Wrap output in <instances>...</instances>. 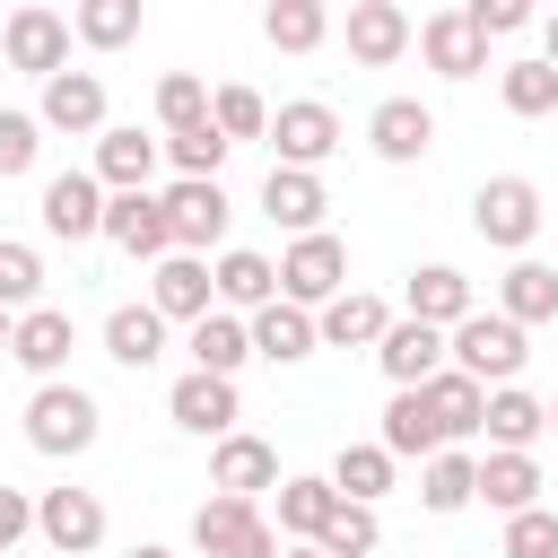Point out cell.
<instances>
[{
	"label": "cell",
	"instance_id": "1",
	"mask_svg": "<svg viewBox=\"0 0 558 558\" xmlns=\"http://www.w3.org/2000/svg\"><path fill=\"white\" fill-rule=\"evenodd\" d=\"M96 436H105V410H96L87 384L61 375V384H35V392H26V445H35L44 462H78Z\"/></svg>",
	"mask_w": 558,
	"mask_h": 558
},
{
	"label": "cell",
	"instance_id": "2",
	"mask_svg": "<svg viewBox=\"0 0 558 558\" xmlns=\"http://www.w3.org/2000/svg\"><path fill=\"white\" fill-rule=\"evenodd\" d=\"M523 357H532V340H523L506 314H488V305H480V314H462V323L445 331V366H453V375H471L480 392L514 384V375H523Z\"/></svg>",
	"mask_w": 558,
	"mask_h": 558
},
{
	"label": "cell",
	"instance_id": "3",
	"mask_svg": "<svg viewBox=\"0 0 558 558\" xmlns=\"http://www.w3.org/2000/svg\"><path fill=\"white\" fill-rule=\"evenodd\" d=\"M541 183H523V174H488L480 192H471V235L480 244H497V253H532V235H541Z\"/></svg>",
	"mask_w": 558,
	"mask_h": 558
},
{
	"label": "cell",
	"instance_id": "4",
	"mask_svg": "<svg viewBox=\"0 0 558 558\" xmlns=\"http://www.w3.org/2000/svg\"><path fill=\"white\" fill-rule=\"evenodd\" d=\"M192 549L201 558H279V523L244 497H201L192 514Z\"/></svg>",
	"mask_w": 558,
	"mask_h": 558
},
{
	"label": "cell",
	"instance_id": "5",
	"mask_svg": "<svg viewBox=\"0 0 558 558\" xmlns=\"http://www.w3.org/2000/svg\"><path fill=\"white\" fill-rule=\"evenodd\" d=\"M340 288H349V244H340L331 227H323V235H296V244L279 253V296H288V305L323 314Z\"/></svg>",
	"mask_w": 558,
	"mask_h": 558
},
{
	"label": "cell",
	"instance_id": "6",
	"mask_svg": "<svg viewBox=\"0 0 558 558\" xmlns=\"http://www.w3.org/2000/svg\"><path fill=\"white\" fill-rule=\"evenodd\" d=\"M0 52H9V70L52 78V70H70V17H61V9H44V0H26V9H9Z\"/></svg>",
	"mask_w": 558,
	"mask_h": 558
},
{
	"label": "cell",
	"instance_id": "7",
	"mask_svg": "<svg viewBox=\"0 0 558 558\" xmlns=\"http://www.w3.org/2000/svg\"><path fill=\"white\" fill-rule=\"evenodd\" d=\"M279 480H288V471H279V445H270V436L235 427V436H218V445H209V488H218V497L262 506V488H279Z\"/></svg>",
	"mask_w": 558,
	"mask_h": 558
},
{
	"label": "cell",
	"instance_id": "8",
	"mask_svg": "<svg viewBox=\"0 0 558 558\" xmlns=\"http://www.w3.org/2000/svg\"><path fill=\"white\" fill-rule=\"evenodd\" d=\"M35 532H44L52 558H96V549H105V506H96V488H44V497H35Z\"/></svg>",
	"mask_w": 558,
	"mask_h": 558
},
{
	"label": "cell",
	"instance_id": "9",
	"mask_svg": "<svg viewBox=\"0 0 558 558\" xmlns=\"http://www.w3.org/2000/svg\"><path fill=\"white\" fill-rule=\"evenodd\" d=\"M157 201H166V235H174V253H209V244H227V218H235L227 183H166Z\"/></svg>",
	"mask_w": 558,
	"mask_h": 558
},
{
	"label": "cell",
	"instance_id": "10",
	"mask_svg": "<svg viewBox=\"0 0 558 558\" xmlns=\"http://www.w3.org/2000/svg\"><path fill=\"white\" fill-rule=\"evenodd\" d=\"M70 349H78V323H70L61 305H26V314L9 323V357H17L35 384H61V375H70Z\"/></svg>",
	"mask_w": 558,
	"mask_h": 558
},
{
	"label": "cell",
	"instance_id": "11",
	"mask_svg": "<svg viewBox=\"0 0 558 558\" xmlns=\"http://www.w3.org/2000/svg\"><path fill=\"white\" fill-rule=\"evenodd\" d=\"M35 122L44 131H70V140H96L105 131V78L96 70H52L44 96H35Z\"/></svg>",
	"mask_w": 558,
	"mask_h": 558
},
{
	"label": "cell",
	"instance_id": "12",
	"mask_svg": "<svg viewBox=\"0 0 558 558\" xmlns=\"http://www.w3.org/2000/svg\"><path fill=\"white\" fill-rule=\"evenodd\" d=\"M270 148H279V166L314 174V166L340 148V113H331V105H314V96H296V105H279V113H270Z\"/></svg>",
	"mask_w": 558,
	"mask_h": 558
},
{
	"label": "cell",
	"instance_id": "13",
	"mask_svg": "<svg viewBox=\"0 0 558 558\" xmlns=\"http://www.w3.org/2000/svg\"><path fill=\"white\" fill-rule=\"evenodd\" d=\"M157 166H166V148H157L140 122H105V131H96V166H87V174H96L105 192H148Z\"/></svg>",
	"mask_w": 558,
	"mask_h": 558
},
{
	"label": "cell",
	"instance_id": "14",
	"mask_svg": "<svg viewBox=\"0 0 558 558\" xmlns=\"http://www.w3.org/2000/svg\"><path fill=\"white\" fill-rule=\"evenodd\" d=\"M35 209H44V235H61V244H87V235H105V183H96L87 166L52 174Z\"/></svg>",
	"mask_w": 558,
	"mask_h": 558
},
{
	"label": "cell",
	"instance_id": "15",
	"mask_svg": "<svg viewBox=\"0 0 558 558\" xmlns=\"http://www.w3.org/2000/svg\"><path fill=\"white\" fill-rule=\"evenodd\" d=\"M166 418L183 427V436H235V418H244V401H235V384L227 375H174V392H166Z\"/></svg>",
	"mask_w": 558,
	"mask_h": 558
},
{
	"label": "cell",
	"instance_id": "16",
	"mask_svg": "<svg viewBox=\"0 0 558 558\" xmlns=\"http://www.w3.org/2000/svg\"><path fill=\"white\" fill-rule=\"evenodd\" d=\"M410 44L427 52V70H436V78H480V70H488V44L471 35V17H462V9H427V17L410 26Z\"/></svg>",
	"mask_w": 558,
	"mask_h": 558
},
{
	"label": "cell",
	"instance_id": "17",
	"mask_svg": "<svg viewBox=\"0 0 558 558\" xmlns=\"http://www.w3.org/2000/svg\"><path fill=\"white\" fill-rule=\"evenodd\" d=\"M366 148H375L384 166H418V157L436 148V113H427L418 96H384V105L366 113Z\"/></svg>",
	"mask_w": 558,
	"mask_h": 558
},
{
	"label": "cell",
	"instance_id": "18",
	"mask_svg": "<svg viewBox=\"0 0 558 558\" xmlns=\"http://www.w3.org/2000/svg\"><path fill=\"white\" fill-rule=\"evenodd\" d=\"M105 244H122L131 262H166V253H174L166 201H157V192H105Z\"/></svg>",
	"mask_w": 558,
	"mask_h": 558
},
{
	"label": "cell",
	"instance_id": "19",
	"mask_svg": "<svg viewBox=\"0 0 558 558\" xmlns=\"http://www.w3.org/2000/svg\"><path fill=\"white\" fill-rule=\"evenodd\" d=\"M218 296H209V262L201 253H166V262H148V314L157 323H201Z\"/></svg>",
	"mask_w": 558,
	"mask_h": 558
},
{
	"label": "cell",
	"instance_id": "20",
	"mask_svg": "<svg viewBox=\"0 0 558 558\" xmlns=\"http://www.w3.org/2000/svg\"><path fill=\"white\" fill-rule=\"evenodd\" d=\"M349 61H366V70H392L401 52H410V9L401 0H349Z\"/></svg>",
	"mask_w": 558,
	"mask_h": 558
},
{
	"label": "cell",
	"instance_id": "21",
	"mask_svg": "<svg viewBox=\"0 0 558 558\" xmlns=\"http://www.w3.org/2000/svg\"><path fill=\"white\" fill-rule=\"evenodd\" d=\"M323 209H331L323 174H296V166H270V174H262V218L288 227V244H296V235H323Z\"/></svg>",
	"mask_w": 558,
	"mask_h": 558
},
{
	"label": "cell",
	"instance_id": "22",
	"mask_svg": "<svg viewBox=\"0 0 558 558\" xmlns=\"http://www.w3.org/2000/svg\"><path fill=\"white\" fill-rule=\"evenodd\" d=\"M209 296H218V314H262L279 296V262L253 253V244H227L218 270H209Z\"/></svg>",
	"mask_w": 558,
	"mask_h": 558
},
{
	"label": "cell",
	"instance_id": "23",
	"mask_svg": "<svg viewBox=\"0 0 558 558\" xmlns=\"http://www.w3.org/2000/svg\"><path fill=\"white\" fill-rule=\"evenodd\" d=\"M401 296H410V323H427V331H453L462 314H480V296H471V279L453 262H418Z\"/></svg>",
	"mask_w": 558,
	"mask_h": 558
},
{
	"label": "cell",
	"instance_id": "24",
	"mask_svg": "<svg viewBox=\"0 0 558 558\" xmlns=\"http://www.w3.org/2000/svg\"><path fill=\"white\" fill-rule=\"evenodd\" d=\"M375 366L392 375V392H418L436 366H445V331H427V323H410V314H392V331L375 340Z\"/></svg>",
	"mask_w": 558,
	"mask_h": 558
},
{
	"label": "cell",
	"instance_id": "25",
	"mask_svg": "<svg viewBox=\"0 0 558 558\" xmlns=\"http://www.w3.org/2000/svg\"><path fill=\"white\" fill-rule=\"evenodd\" d=\"M480 436H488V453H532L549 436V401H532L523 384H497L480 410Z\"/></svg>",
	"mask_w": 558,
	"mask_h": 558
},
{
	"label": "cell",
	"instance_id": "26",
	"mask_svg": "<svg viewBox=\"0 0 558 558\" xmlns=\"http://www.w3.org/2000/svg\"><path fill=\"white\" fill-rule=\"evenodd\" d=\"M384 331H392V305L366 296V288H340V296L314 314V340H331V349H375Z\"/></svg>",
	"mask_w": 558,
	"mask_h": 558
},
{
	"label": "cell",
	"instance_id": "27",
	"mask_svg": "<svg viewBox=\"0 0 558 558\" xmlns=\"http://www.w3.org/2000/svg\"><path fill=\"white\" fill-rule=\"evenodd\" d=\"M375 445H384L392 462H427V453H445V427H436L427 392H392V401H384V427H375Z\"/></svg>",
	"mask_w": 558,
	"mask_h": 558
},
{
	"label": "cell",
	"instance_id": "28",
	"mask_svg": "<svg viewBox=\"0 0 558 558\" xmlns=\"http://www.w3.org/2000/svg\"><path fill=\"white\" fill-rule=\"evenodd\" d=\"M488 314H506L514 331H532V323H558V270L523 253V262L497 279V305H488Z\"/></svg>",
	"mask_w": 558,
	"mask_h": 558
},
{
	"label": "cell",
	"instance_id": "29",
	"mask_svg": "<svg viewBox=\"0 0 558 558\" xmlns=\"http://www.w3.org/2000/svg\"><path fill=\"white\" fill-rule=\"evenodd\" d=\"M244 331H253V357H270V366H296V357H314V349H323V340H314V314H305V305H288V296H270Z\"/></svg>",
	"mask_w": 558,
	"mask_h": 558
},
{
	"label": "cell",
	"instance_id": "30",
	"mask_svg": "<svg viewBox=\"0 0 558 558\" xmlns=\"http://www.w3.org/2000/svg\"><path fill=\"white\" fill-rule=\"evenodd\" d=\"M418 506H427V514H462V506H480V453H462V445L427 453V462H418Z\"/></svg>",
	"mask_w": 558,
	"mask_h": 558
},
{
	"label": "cell",
	"instance_id": "31",
	"mask_svg": "<svg viewBox=\"0 0 558 558\" xmlns=\"http://www.w3.org/2000/svg\"><path fill=\"white\" fill-rule=\"evenodd\" d=\"M183 349H192V375H227V384H235V366L253 357V331H244V314H218V305H209Z\"/></svg>",
	"mask_w": 558,
	"mask_h": 558
},
{
	"label": "cell",
	"instance_id": "32",
	"mask_svg": "<svg viewBox=\"0 0 558 558\" xmlns=\"http://www.w3.org/2000/svg\"><path fill=\"white\" fill-rule=\"evenodd\" d=\"M105 357L131 366V375H148V366L166 357V323H157L148 305H113V314H105Z\"/></svg>",
	"mask_w": 558,
	"mask_h": 558
},
{
	"label": "cell",
	"instance_id": "33",
	"mask_svg": "<svg viewBox=\"0 0 558 558\" xmlns=\"http://www.w3.org/2000/svg\"><path fill=\"white\" fill-rule=\"evenodd\" d=\"M480 506L532 514V506H541V462H532V453H480Z\"/></svg>",
	"mask_w": 558,
	"mask_h": 558
},
{
	"label": "cell",
	"instance_id": "34",
	"mask_svg": "<svg viewBox=\"0 0 558 558\" xmlns=\"http://www.w3.org/2000/svg\"><path fill=\"white\" fill-rule=\"evenodd\" d=\"M331 506H340V488H331V480H314V471H288V480H279V541H323Z\"/></svg>",
	"mask_w": 558,
	"mask_h": 558
},
{
	"label": "cell",
	"instance_id": "35",
	"mask_svg": "<svg viewBox=\"0 0 558 558\" xmlns=\"http://www.w3.org/2000/svg\"><path fill=\"white\" fill-rule=\"evenodd\" d=\"M427 410H436V427H445V445H462V436H480V410H488V392L471 384V375H453V366H436L427 384Z\"/></svg>",
	"mask_w": 558,
	"mask_h": 558
},
{
	"label": "cell",
	"instance_id": "36",
	"mask_svg": "<svg viewBox=\"0 0 558 558\" xmlns=\"http://www.w3.org/2000/svg\"><path fill=\"white\" fill-rule=\"evenodd\" d=\"M209 131L235 148V140H270V105H262V87H244V78H227V87H209Z\"/></svg>",
	"mask_w": 558,
	"mask_h": 558
},
{
	"label": "cell",
	"instance_id": "37",
	"mask_svg": "<svg viewBox=\"0 0 558 558\" xmlns=\"http://www.w3.org/2000/svg\"><path fill=\"white\" fill-rule=\"evenodd\" d=\"M70 35H78L87 52H122V44L140 35V0H78V9H70Z\"/></svg>",
	"mask_w": 558,
	"mask_h": 558
},
{
	"label": "cell",
	"instance_id": "38",
	"mask_svg": "<svg viewBox=\"0 0 558 558\" xmlns=\"http://www.w3.org/2000/svg\"><path fill=\"white\" fill-rule=\"evenodd\" d=\"M323 480H331L349 506H375V497L392 488V453H384V445H340V462H331Z\"/></svg>",
	"mask_w": 558,
	"mask_h": 558
},
{
	"label": "cell",
	"instance_id": "39",
	"mask_svg": "<svg viewBox=\"0 0 558 558\" xmlns=\"http://www.w3.org/2000/svg\"><path fill=\"white\" fill-rule=\"evenodd\" d=\"M497 96H506L514 122H541V113H558V70L549 61H506L497 70Z\"/></svg>",
	"mask_w": 558,
	"mask_h": 558
},
{
	"label": "cell",
	"instance_id": "40",
	"mask_svg": "<svg viewBox=\"0 0 558 558\" xmlns=\"http://www.w3.org/2000/svg\"><path fill=\"white\" fill-rule=\"evenodd\" d=\"M262 35H270L279 52H314V44L331 35V9H323V0H270V9H262Z\"/></svg>",
	"mask_w": 558,
	"mask_h": 558
},
{
	"label": "cell",
	"instance_id": "41",
	"mask_svg": "<svg viewBox=\"0 0 558 558\" xmlns=\"http://www.w3.org/2000/svg\"><path fill=\"white\" fill-rule=\"evenodd\" d=\"M157 122H166V140L174 131H201L209 122V78L201 70H166L157 78Z\"/></svg>",
	"mask_w": 558,
	"mask_h": 558
},
{
	"label": "cell",
	"instance_id": "42",
	"mask_svg": "<svg viewBox=\"0 0 558 558\" xmlns=\"http://www.w3.org/2000/svg\"><path fill=\"white\" fill-rule=\"evenodd\" d=\"M166 148V166H174V183H218V166H227V140L201 122V131H174V140H157Z\"/></svg>",
	"mask_w": 558,
	"mask_h": 558
},
{
	"label": "cell",
	"instance_id": "43",
	"mask_svg": "<svg viewBox=\"0 0 558 558\" xmlns=\"http://www.w3.org/2000/svg\"><path fill=\"white\" fill-rule=\"evenodd\" d=\"M375 541H384V523H375V506H349V497H340L314 549H323V558H375Z\"/></svg>",
	"mask_w": 558,
	"mask_h": 558
},
{
	"label": "cell",
	"instance_id": "44",
	"mask_svg": "<svg viewBox=\"0 0 558 558\" xmlns=\"http://www.w3.org/2000/svg\"><path fill=\"white\" fill-rule=\"evenodd\" d=\"M26 305H44V253L0 235V314H26Z\"/></svg>",
	"mask_w": 558,
	"mask_h": 558
},
{
	"label": "cell",
	"instance_id": "45",
	"mask_svg": "<svg viewBox=\"0 0 558 558\" xmlns=\"http://www.w3.org/2000/svg\"><path fill=\"white\" fill-rule=\"evenodd\" d=\"M35 157H44V122L0 105V183H9V174H35Z\"/></svg>",
	"mask_w": 558,
	"mask_h": 558
},
{
	"label": "cell",
	"instance_id": "46",
	"mask_svg": "<svg viewBox=\"0 0 558 558\" xmlns=\"http://www.w3.org/2000/svg\"><path fill=\"white\" fill-rule=\"evenodd\" d=\"M506 558H558V514H549V506L506 514Z\"/></svg>",
	"mask_w": 558,
	"mask_h": 558
},
{
	"label": "cell",
	"instance_id": "47",
	"mask_svg": "<svg viewBox=\"0 0 558 558\" xmlns=\"http://www.w3.org/2000/svg\"><path fill=\"white\" fill-rule=\"evenodd\" d=\"M462 17H471V35L488 44V35H523L532 26V9L523 0H462Z\"/></svg>",
	"mask_w": 558,
	"mask_h": 558
},
{
	"label": "cell",
	"instance_id": "48",
	"mask_svg": "<svg viewBox=\"0 0 558 558\" xmlns=\"http://www.w3.org/2000/svg\"><path fill=\"white\" fill-rule=\"evenodd\" d=\"M26 532H35V497H26V488H0V558H9Z\"/></svg>",
	"mask_w": 558,
	"mask_h": 558
},
{
	"label": "cell",
	"instance_id": "49",
	"mask_svg": "<svg viewBox=\"0 0 558 558\" xmlns=\"http://www.w3.org/2000/svg\"><path fill=\"white\" fill-rule=\"evenodd\" d=\"M541 61H549V70H558V9H549V17H541Z\"/></svg>",
	"mask_w": 558,
	"mask_h": 558
},
{
	"label": "cell",
	"instance_id": "50",
	"mask_svg": "<svg viewBox=\"0 0 558 558\" xmlns=\"http://www.w3.org/2000/svg\"><path fill=\"white\" fill-rule=\"evenodd\" d=\"M131 558H174V549H157V541H140V549H131Z\"/></svg>",
	"mask_w": 558,
	"mask_h": 558
},
{
	"label": "cell",
	"instance_id": "51",
	"mask_svg": "<svg viewBox=\"0 0 558 558\" xmlns=\"http://www.w3.org/2000/svg\"><path fill=\"white\" fill-rule=\"evenodd\" d=\"M279 558H323V549H314V541H296V549H279Z\"/></svg>",
	"mask_w": 558,
	"mask_h": 558
},
{
	"label": "cell",
	"instance_id": "52",
	"mask_svg": "<svg viewBox=\"0 0 558 558\" xmlns=\"http://www.w3.org/2000/svg\"><path fill=\"white\" fill-rule=\"evenodd\" d=\"M9 323H17V314H0V357H9Z\"/></svg>",
	"mask_w": 558,
	"mask_h": 558
},
{
	"label": "cell",
	"instance_id": "53",
	"mask_svg": "<svg viewBox=\"0 0 558 558\" xmlns=\"http://www.w3.org/2000/svg\"><path fill=\"white\" fill-rule=\"evenodd\" d=\"M549 436H558V401H549Z\"/></svg>",
	"mask_w": 558,
	"mask_h": 558
},
{
	"label": "cell",
	"instance_id": "54",
	"mask_svg": "<svg viewBox=\"0 0 558 558\" xmlns=\"http://www.w3.org/2000/svg\"><path fill=\"white\" fill-rule=\"evenodd\" d=\"M9 558H17V549H9Z\"/></svg>",
	"mask_w": 558,
	"mask_h": 558
}]
</instances>
